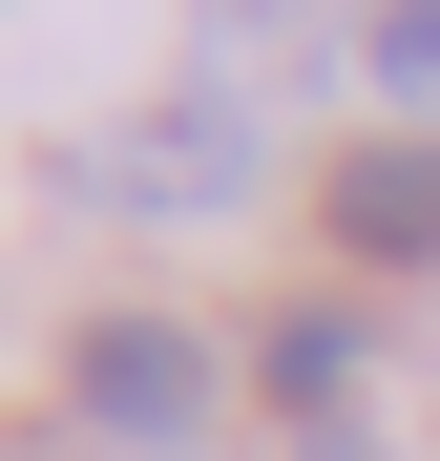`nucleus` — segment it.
<instances>
[{
    "mask_svg": "<svg viewBox=\"0 0 440 461\" xmlns=\"http://www.w3.org/2000/svg\"><path fill=\"white\" fill-rule=\"evenodd\" d=\"M315 210H336V252H356V273H440V147H336Z\"/></svg>",
    "mask_w": 440,
    "mask_h": 461,
    "instance_id": "obj_3",
    "label": "nucleus"
},
{
    "mask_svg": "<svg viewBox=\"0 0 440 461\" xmlns=\"http://www.w3.org/2000/svg\"><path fill=\"white\" fill-rule=\"evenodd\" d=\"M356 63H378L399 126H440V0H378V22H356Z\"/></svg>",
    "mask_w": 440,
    "mask_h": 461,
    "instance_id": "obj_5",
    "label": "nucleus"
},
{
    "mask_svg": "<svg viewBox=\"0 0 440 461\" xmlns=\"http://www.w3.org/2000/svg\"><path fill=\"white\" fill-rule=\"evenodd\" d=\"M273 189V147H252V105L231 85H189V105H147V126H105V147H63V210H252Z\"/></svg>",
    "mask_w": 440,
    "mask_h": 461,
    "instance_id": "obj_1",
    "label": "nucleus"
},
{
    "mask_svg": "<svg viewBox=\"0 0 440 461\" xmlns=\"http://www.w3.org/2000/svg\"><path fill=\"white\" fill-rule=\"evenodd\" d=\"M356 357H378V315H356V294H293V315L252 336V399H293V420H336V399H356Z\"/></svg>",
    "mask_w": 440,
    "mask_h": 461,
    "instance_id": "obj_4",
    "label": "nucleus"
},
{
    "mask_svg": "<svg viewBox=\"0 0 440 461\" xmlns=\"http://www.w3.org/2000/svg\"><path fill=\"white\" fill-rule=\"evenodd\" d=\"M252 42H315V0H210V63H252Z\"/></svg>",
    "mask_w": 440,
    "mask_h": 461,
    "instance_id": "obj_6",
    "label": "nucleus"
},
{
    "mask_svg": "<svg viewBox=\"0 0 440 461\" xmlns=\"http://www.w3.org/2000/svg\"><path fill=\"white\" fill-rule=\"evenodd\" d=\"M0 461H42V440H0Z\"/></svg>",
    "mask_w": 440,
    "mask_h": 461,
    "instance_id": "obj_8",
    "label": "nucleus"
},
{
    "mask_svg": "<svg viewBox=\"0 0 440 461\" xmlns=\"http://www.w3.org/2000/svg\"><path fill=\"white\" fill-rule=\"evenodd\" d=\"M210 399H231V357H210L189 315H85L63 336V420L85 440H189Z\"/></svg>",
    "mask_w": 440,
    "mask_h": 461,
    "instance_id": "obj_2",
    "label": "nucleus"
},
{
    "mask_svg": "<svg viewBox=\"0 0 440 461\" xmlns=\"http://www.w3.org/2000/svg\"><path fill=\"white\" fill-rule=\"evenodd\" d=\"M315 461H378V440H315Z\"/></svg>",
    "mask_w": 440,
    "mask_h": 461,
    "instance_id": "obj_7",
    "label": "nucleus"
}]
</instances>
